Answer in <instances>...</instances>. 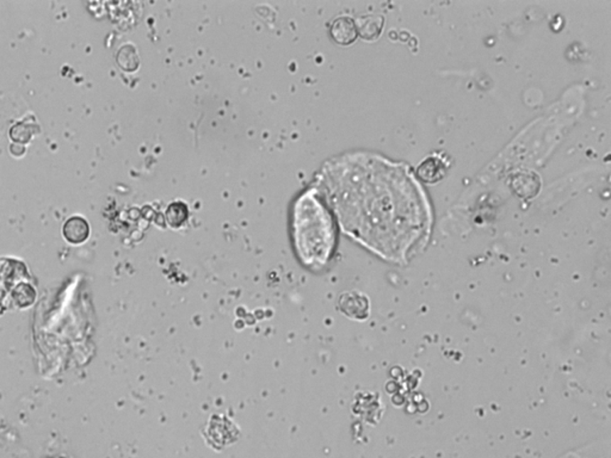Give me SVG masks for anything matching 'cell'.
Masks as SVG:
<instances>
[{
  "mask_svg": "<svg viewBox=\"0 0 611 458\" xmlns=\"http://www.w3.org/2000/svg\"><path fill=\"white\" fill-rule=\"evenodd\" d=\"M312 187L342 231L382 259L403 263L429 238V198L404 163L347 153L325 163Z\"/></svg>",
  "mask_w": 611,
  "mask_h": 458,
  "instance_id": "obj_1",
  "label": "cell"
},
{
  "mask_svg": "<svg viewBox=\"0 0 611 458\" xmlns=\"http://www.w3.org/2000/svg\"><path fill=\"white\" fill-rule=\"evenodd\" d=\"M291 239L300 263L313 271L323 270L335 253V217L314 187L303 191L295 200L291 212Z\"/></svg>",
  "mask_w": 611,
  "mask_h": 458,
  "instance_id": "obj_2",
  "label": "cell"
},
{
  "mask_svg": "<svg viewBox=\"0 0 611 458\" xmlns=\"http://www.w3.org/2000/svg\"><path fill=\"white\" fill-rule=\"evenodd\" d=\"M342 313L354 320H364L369 315V301L359 293H347L340 296Z\"/></svg>",
  "mask_w": 611,
  "mask_h": 458,
  "instance_id": "obj_3",
  "label": "cell"
},
{
  "mask_svg": "<svg viewBox=\"0 0 611 458\" xmlns=\"http://www.w3.org/2000/svg\"><path fill=\"white\" fill-rule=\"evenodd\" d=\"M330 34L333 41L340 45H349L357 38V29L355 21L347 16H342L332 22Z\"/></svg>",
  "mask_w": 611,
  "mask_h": 458,
  "instance_id": "obj_4",
  "label": "cell"
},
{
  "mask_svg": "<svg viewBox=\"0 0 611 458\" xmlns=\"http://www.w3.org/2000/svg\"><path fill=\"white\" fill-rule=\"evenodd\" d=\"M384 19L380 15H364L358 17L355 21V26L357 29V35L363 40L373 41L380 38L384 29Z\"/></svg>",
  "mask_w": 611,
  "mask_h": 458,
  "instance_id": "obj_5",
  "label": "cell"
},
{
  "mask_svg": "<svg viewBox=\"0 0 611 458\" xmlns=\"http://www.w3.org/2000/svg\"><path fill=\"white\" fill-rule=\"evenodd\" d=\"M447 171V165L438 156H431L425 159L417 168L419 179L425 182H440Z\"/></svg>",
  "mask_w": 611,
  "mask_h": 458,
  "instance_id": "obj_6",
  "label": "cell"
},
{
  "mask_svg": "<svg viewBox=\"0 0 611 458\" xmlns=\"http://www.w3.org/2000/svg\"><path fill=\"white\" fill-rule=\"evenodd\" d=\"M63 234L65 239L71 244L78 245L85 242L89 238L90 226L85 219L80 217H73L68 219L64 224Z\"/></svg>",
  "mask_w": 611,
  "mask_h": 458,
  "instance_id": "obj_7",
  "label": "cell"
},
{
  "mask_svg": "<svg viewBox=\"0 0 611 458\" xmlns=\"http://www.w3.org/2000/svg\"><path fill=\"white\" fill-rule=\"evenodd\" d=\"M188 219V207L182 202L170 205L166 212V221L173 228H179Z\"/></svg>",
  "mask_w": 611,
  "mask_h": 458,
  "instance_id": "obj_8",
  "label": "cell"
}]
</instances>
